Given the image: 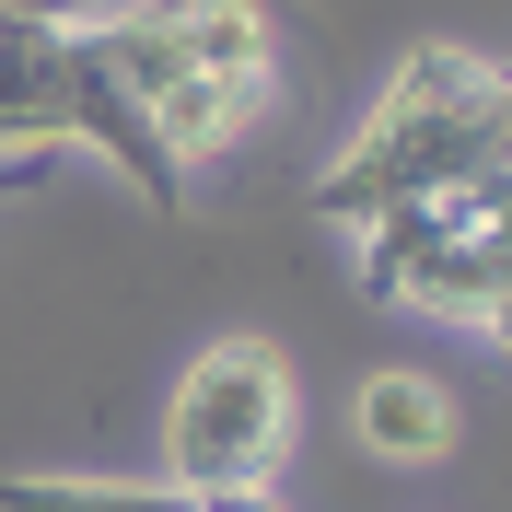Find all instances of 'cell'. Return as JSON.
I'll return each instance as SVG.
<instances>
[{
    "label": "cell",
    "mask_w": 512,
    "mask_h": 512,
    "mask_svg": "<svg viewBox=\"0 0 512 512\" xmlns=\"http://www.w3.org/2000/svg\"><path fill=\"white\" fill-rule=\"evenodd\" d=\"M501 70L512 59H478V47H408L396 82H384V94L361 105V128L338 140V163L315 175V222L326 233H373L384 210H408V198L512 175Z\"/></svg>",
    "instance_id": "1"
},
{
    "label": "cell",
    "mask_w": 512,
    "mask_h": 512,
    "mask_svg": "<svg viewBox=\"0 0 512 512\" xmlns=\"http://www.w3.org/2000/svg\"><path fill=\"white\" fill-rule=\"evenodd\" d=\"M291 431H303V384H291L280 338H210L163 396V489L187 501H233V489H280Z\"/></svg>",
    "instance_id": "2"
},
{
    "label": "cell",
    "mask_w": 512,
    "mask_h": 512,
    "mask_svg": "<svg viewBox=\"0 0 512 512\" xmlns=\"http://www.w3.org/2000/svg\"><path fill=\"white\" fill-rule=\"evenodd\" d=\"M350 256H361V291L373 303L431 315V326H478L489 303H512V175L408 198L373 233H350Z\"/></svg>",
    "instance_id": "3"
},
{
    "label": "cell",
    "mask_w": 512,
    "mask_h": 512,
    "mask_svg": "<svg viewBox=\"0 0 512 512\" xmlns=\"http://www.w3.org/2000/svg\"><path fill=\"white\" fill-rule=\"evenodd\" d=\"M82 152V47L59 12H0V175Z\"/></svg>",
    "instance_id": "4"
},
{
    "label": "cell",
    "mask_w": 512,
    "mask_h": 512,
    "mask_svg": "<svg viewBox=\"0 0 512 512\" xmlns=\"http://www.w3.org/2000/svg\"><path fill=\"white\" fill-rule=\"evenodd\" d=\"M350 431H361V454H384V466H443V454L466 443V408H454V384H443V373L384 361V373H361Z\"/></svg>",
    "instance_id": "5"
},
{
    "label": "cell",
    "mask_w": 512,
    "mask_h": 512,
    "mask_svg": "<svg viewBox=\"0 0 512 512\" xmlns=\"http://www.w3.org/2000/svg\"><path fill=\"white\" fill-rule=\"evenodd\" d=\"M175 24H187V47H198L210 82L280 94V24H268V0H175Z\"/></svg>",
    "instance_id": "6"
},
{
    "label": "cell",
    "mask_w": 512,
    "mask_h": 512,
    "mask_svg": "<svg viewBox=\"0 0 512 512\" xmlns=\"http://www.w3.org/2000/svg\"><path fill=\"white\" fill-rule=\"evenodd\" d=\"M0 512H198L163 478H82V466H0Z\"/></svg>",
    "instance_id": "7"
},
{
    "label": "cell",
    "mask_w": 512,
    "mask_h": 512,
    "mask_svg": "<svg viewBox=\"0 0 512 512\" xmlns=\"http://www.w3.org/2000/svg\"><path fill=\"white\" fill-rule=\"evenodd\" d=\"M466 338H478V350H501V361H512V303H489V315L466 326Z\"/></svg>",
    "instance_id": "8"
},
{
    "label": "cell",
    "mask_w": 512,
    "mask_h": 512,
    "mask_svg": "<svg viewBox=\"0 0 512 512\" xmlns=\"http://www.w3.org/2000/svg\"><path fill=\"white\" fill-rule=\"evenodd\" d=\"M198 512H291L280 489H233V501H198Z\"/></svg>",
    "instance_id": "9"
},
{
    "label": "cell",
    "mask_w": 512,
    "mask_h": 512,
    "mask_svg": "<svg viewBox=\"0 0 512 512\" xmlns=\"http://www.w3.org/2000/svg\"><path fill=\"white\" fill-rule=\"evenodd\" d=\"M0 12H59V24H70V12H94V0H0Z\"/></svg>",
    "instance_id": "10"
},
{
    "label": "cell",
    "mask_w": 512,
    "mask_h": 512,
    "mask_svg": "<svg viewBox=\"0 0 512 512\" xmlns=\"http://www.w3.org/2000/svg\"><path fill=\"white\" fill-rule=\"evenodd\" d=\"M501 105H512V70H501Z\"/></svg>",
    "instance_id": "11"
}]
</instances>
